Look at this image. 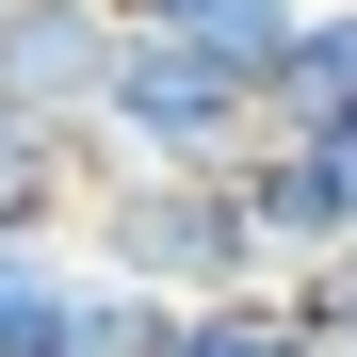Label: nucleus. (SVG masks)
Returning <instances> with one entry per match:
<instances>
[{
  "instance_id": "39448f33",
  "label": "nucleus",
  "mask_w": 357,
  "mask_h": 357,
  "mask_svg": "<svg viewBox=\"0 0 357 357\" xmlns=\"http://www.w3.org/2000/svg\"><path fill=\"white\" fill-rule=\"evenodd\" d=\"M162 357H325V325H309L292 276H227V292H178L162 309Z\"/></svg>"
},
{
  "instance_id": "0eeeda50",
  "label": "nucleus",
  "mask_w": 357,
  "mask_h": 357,
  "mask_svg": "<svg viewBox=\"0 0 357 357\" xmlns=\"http://www.w3.org/2000/svg\"><path fill=\"white\" fill-rule=\"evenodd\" d=\"M276 114L292 130H357V0H309V33L276 66Z\"/></svg>"
},
{
  "instance_id": "7ed1b4c3",
  "label": "nucleus",
  "mask_w": 357,
  "mask_h": 357,
  "mask_svg": "<svg viewBox=\"0 0 357 357\" xmlns=\"http://www.w3.org/2000/svg\"><path fill=\"white\" fill-rule=\"evenodd\" d=\"M0 357H162V292L82 227H0Z\"/></svg>"
},
{
  "instance_id": "f257e3e1",
  "label": "nucleus",
  "mask_w": 357,
  "mask_h": 357,
  "mask_svg": "<svg viewBox=\"0 0 357 357\" xmlns=\"http://www.w3.org/2000/svg\"><path fill=\"white\" fill-rule=\"evenodd\" d=\"M82 244H98L114 276H146L162 309H178V292H227V276H276L227 162H98V178H82Z\"/></svg>"
},
{
  "instance_id": "423d86ee",
  "label": "nucleus",
  "mask_w": 357,
  "mask_h": 357,
  "mask_svg": "<svg viewBox=\"0 0 357 357\" xmlns=\"http://www.w3.org/2000/svg\"><path fill=\"white\" fill-rule=\"evenodd\" d=\"M82 178H98L82 130H49L33 98H0V227H66V211H82Z\"/></svg>"
},
{
  "instance_id": "20e7f679",
  "label": "nucleus",
  "mask_w": 357,
  "mask_h": 357,
  "mask_svg": "<svg viewBox=\"0 0 357 357\" xmlns=\"http://www.w3.org/2000/svg\"><path fill=\"white\" fill-rule=\"evenodd\" d=\"M114 66H130V0H0V98H33L49 130H98Z\"/></svg>"
},
{
  "instance_id": "f03ea898",
  "label": "nucleus",
  "mask_w": 357,
  "mask_h": 357,
  "mask_svg": "<svg viewBox=\"0 0 357 357\" xmlns=\"http://www.w3.org/2000/svg\"><path fill=\"white\" fill-rule=\"evenodd\" d=\"M276 130V82L260 66H227V49H195V33H146L130 17V66H114V98H98V162H244Z\"/></svg>"
},
{
  "instance_id": "1a4fd4ad",
  "label": "nucleus",
  "mask_w": 357,
  "mask_h": 357,
  "mask_svg": "<svg viewBox=\"0 0 357 357\" xmlns=\"http://www.w3.org/2000/svg\"><path fill=\"white\" fill-rule=\"evenodd\" d=\"M292 292H309V325H325V357H357V244H341L325 276H292Z\"/></svg>"
},
{
  "instance_id": "6e6552de",
  "label": "nucleus",
  "mask_w": 357,
  "mask_h": 357,
  "mask_svg": "<svg viewBox=\"0 0 357 357\" xmlns=\"http://www.w3.org/2000/svg\"><path fill=\"white\" fill-rule=\"evenodd\" d=\"M146 33H195V49H227V66H292V33H309V0H130Z\"/></svg>"
}]
</instances>
